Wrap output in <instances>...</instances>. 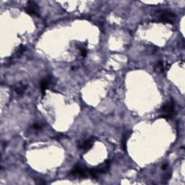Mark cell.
Returning a JSON list of instances; mask_svg holds the SVG:
<instances>
[{
	"mask_svg": "<svg viewBox=\"0 0 185 185\" xmlns=\"http://www.w3.org/2000/svg\"><path fill=\"white\" fill-rule=\"evenodd\" d=\"M130 135V134L129 132H125L123 135V138L122 139V148L124 151H126V150H127V142Z\"/></svg>",
	"mask_w": 185,
	"mask_h": 185,
	"instance_id": "obj_8",
	"label": "cell"
},
{
	"mask_svg": "<svg viewBox=\"0 0 185 185\" xmlns=\"http://www.w3.org/2000/svg\"><path fill=\"white\" fill-rule=\"evenodd\" d=\"M25 12L31 15H37L39 12V7L36 3L32 1H28L27 7L25 8Z\"/></svg>",
	"mask_w": 185,
	"mask_h": 185,
	"instance_id": "obj_4",
	"label": "cell"
},
{
	"mask_svg": "<svg viewBox=\"0 0 185 185\" xmlns=\"http://www.w3.org/2000/svg\"><path fill=\"white\" fill-rule=\"evenodd\" d=\"M167 168H168V164H167V163H164L163 165L162 166V169L163 170L167 169Z\"/></svg>",
	"mask_w": 185,
	"mask_h": 185,
	"instance_id": "obj_13",
	"label": "cell"
},
{
	"mask_svg": "<svg viewBox=\"0 0 185 185\" xmlns=\"http://www.w3.org/2000/svg\"><path fill=\"white\" fill-rule=\"evenodd\" d=\"M94 140H92V138H90L88 140H85V141L82 142V143H80V145H78V148L81 150H83V151H87L88 150H90L92 148V144H93Z\"/></svg>",
	"mask_w": 185,
	"mask_h": 185,
	"instance_id": "obj_6",
	"label": "cell"
},
{
	"mask_svg": "<svg viewBox=\"0 0 185 185\" xmlns=\"http://www.w3.org/2000/svg\"><path fill=\"white\" fill-rule=\"evenodd\" d=\"M80 54L82 57H85L87 55V50H86L85 48H80Z\"/></svg>",
	"mask_w": 185,
	"mask_h": 185,
	"instance_id": "obj_12",
	"label": "cell"
},
{
	"mask_svg": "<svg viewBox=\"0 0 185 185\" xmlns=\"http://www.w3.org/2000/svg\"><path fill=\"white\" fill-rule=\"evenodd\" d=\"M14 90L17 92L18 95H23L26 90V86L22 83H18L13 87Z\"/></svg>",
	"mask_w": 185,
	"mask_h": 185,
	"instance_id": "obj_7",
	"label": "cell"
},
{
	"mask_svg": "<svg viewBox=\"0 0 185 185\" xmlns=\"http://www.w3.org/2000/svg\"><path fill=\"white\" fill-rule=\"evenodd\" d=\"M25 50H26V47H25V46L24 45H20L18 47V49H17V50L15 52L14 56H15L16 58H17V57H20V56H21L22 54L24 53V52H25Z\"/></svg>",
	"mask_w": 185,
	"mask_h": 185,
	"instance_id": "obj_9",
	"label": "cell"
},
{
	"mask_svg": "<svg viewBox=\"0 0 185 185\" xmlns=\"http://www.w3.org/2000/svg\"><path fill=\"white\" fill-rule=\"evenodd\" d=\"M31 129L33 130H36V131H39V130H41L42 129V127L39 124L34 123L31 126Z\"/></svg>",
	"mask_w": 185,
	"mask_h": 185,
	"instance_id": "obj_11",
	"label": "cell"
},
{
	"mask_svg": "<svg viewBox=\"0 0 185 185\" xmlns=\"http://www.w3.org/2000/svg\"><path fill=\"white\" fill-rule=\"evenodd\" d=\"M52 81V76H48V77L44 78V79H42L40 81V89H41V91L42 92L43 95H44L46 90L48 88V87L51 84Z\"/></svg>",
	"mask_w": 185,
	"mask_h": 185,
	"instance_id": "obj_5",
	"label": "cell"
},
{
	"mask_svg": "<svg viewBox=\"0 0 185 185\" xmlns=\"http://www.w3.org/2000/svg\"><path fill=\"white\" fill-rule=\"evenodd\" d=\"M70 174L75 176H78V177L85 178L88 176V169H85L82 166L77 164L73 167L71 172H70Z\"/></svg>",
	"mask_w": 185,
	"mask_h": 185,
	"instance_id": "obj_3",
	"label": "cell"
},
{
	"mask_svg": "<svg viewBox=\"0 0 185 185\" xmlns=\"http://www.w3.org/2000/svg\"><path fill=\"white\" fill-rule=\"evenodd\" d=\"M155 70L156 72H159L163 73L164 72V65L163 62L162 61H159L157 63V65L155 67Z\"/></svg>",
	"mask_w": 185,
	"mask_h": 185,
	"instance_id": "obj_10",
	"label": "cell"
},
{
	"mask_svg": "<svg viewBox=\"0 0 185 185\" xmlns=\"http://www.w3.org/2000/svg\"><path fill=\"white\" fill-rule=\"evenodd\" d=\"M175 114V106L174 103L172 100L166 103L161 108L160 117L166 119H170Z\"/></svg>",
	"mask_w": 185,
	"mask_h": 185,
	"instance_id": "obj_2",
	"label": "cell"
},
{
	"mask_svg": "<svg viewBox=\"0 0 185 185\" xmlns=\"http://www.w3.org/2000/svg\"><path fill=\"white\" fill-rule=\"evenodd\" d=\"M176 17V15L168 9H161L157 11V18L160 22L172 24L174 23Z\"/></svg>",
	"mask_w": 185,
	"mask_h": 185,
	"instance_id": "obj_1",
	"label": "cell"
}]
</instances>
